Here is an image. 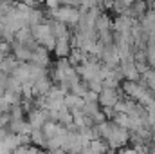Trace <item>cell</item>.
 Masks as SVG:
<instances>
[{
  "instance_id": "cell-1",
  "label": "cell",
  "mask_w": 155,
  "mask_h": 154,
  "mask_svg": "<svg viewBox=\"0 0 155 154\" xmlns=\"http://www.w3.org/2000/svg\"><path fill=\"white\" fill-rule=\"evenodd\" d=\"M56 154H67V152H63V151H58V152H56Z\"/></svg>"
}]
</instances>
